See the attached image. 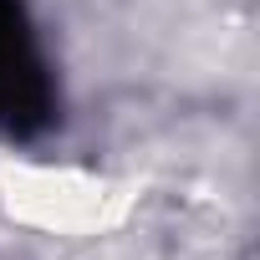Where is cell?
I'll use <instances>...</instances> for the list:
<instances>
[{"label":"cell","instance_id":"obj_1","mask_svg":"<svg viewBox=\"0 0 260 260\" xmlns=\"http://www.w3.org/2000/svg\"><path fill=\"white\" fill-rule=\"evenodd\" d=\"M56 117L51 67L21 0H0V133L31 138Z\"/></svg>","mask_w":260,"mask_h":260}]
</instances>
